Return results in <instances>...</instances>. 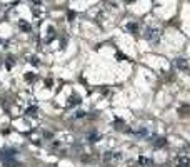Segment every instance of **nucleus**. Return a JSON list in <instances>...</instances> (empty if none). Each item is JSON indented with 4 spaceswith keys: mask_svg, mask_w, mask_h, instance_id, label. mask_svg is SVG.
Segmentation results:
<instances>
[{
    "mask_svg": "<svg viewBox=\"0 0 190 167\" xmlns=\"http://www.w3.org/2000/svg\"><path fill=\"white\" fill-rule=\"evenodd\" d=\"M122 156H120V152H107L104 156V160L105 162H117V160H120Z\"/></svg>",
    "mask_w": 190,
    "mask_h": 167,
    "instance_id": "obj_1",
    "label": "nucleus"
},
{
    "mask_svg": "<svg viewBox=\"0 0 190 167\" xmlns=\"http://www.w3.org/2000/svg\"><path fill=\"white\" fill-rule=\"evenodd\" d=\"M145 37H147V39L150 40V42H157V40H159V37H160V35H159V30L149 29V30H147V34H145Z\"/></svg>",
    "mask_w": 190,
    "mask_h": 167,
    "instance_id": "obj_2",
    "label": "nucleus"
},
{
    "mask_svg": "<svg viewBox=\"0 0 190 167\" xmlns=\"http://www.w3.org/2000/svg\"><path fill=\"white\" fill-rule=\"evenodd\" d=\"M138 164L142 167H152L153 166V162L150 160V159H147V157H140L138 159Z\"/></svg>",
    "mask_w": 190,
    "mask_h": 167,
    "instance_id": "obj_3",
    "label": "nucleus"
},
{
    "mask_svg": "<svg viewBox=\"0 0 190 167\" xmlns=\"http://www.w3.org/2000/svg\"><path fill=\"white\" fill-rule=\"evenodd\" d=\"M179 166H189V159H187V157H180V159H179Z\"/></svg>",
    "mask_w": 190,
    "mask_h": 167,
    "instance_id": "obj_4",
    "label": "nucleus"
},
{
    "mask_svg": "<svg viewBox=\"0 0 190 167\" xmlns=\"http://www.w3.org/2000/svg\"><path fill=\"white\" fill-rule=\"evenodd\" d=\"M19 25H20V29H23V30H30V25H29V23H25V22H20Z\"/></svg>",
    "mask_w": 190,
    "mask_h": 167,
    "instance_id": "obj_5",
    "label": "nucleus"
},
{
    "mask_svg": "<svg viewBox=\"0 0 190 167\" xmlns=\"http://www.w3.org/2000/svg\"><path fill=\"white\" fill-rule=\"evenodd\" d=\"M177 65H179V67H183V69H185V67H187V64H185V62H183V59H179V62H177Z\"/></svg>",
    "mask_w": 190,
    "mask_h": 167,
    "instance_id": "obj_6",
    "label": "nucleus"
},
{
    "mask_svg": "<svg viewBox=\"0 0 190 167\" xmlns=\"http://www.w3.org/2000/svg\"><path fill=\"white\" fill-rule=\"evenodd\" d=\"M125 2H133V0H125Z\"/></svg>",
    "mask_w": 190,
    "mask_h": 167,
    "instance_id": "obj_7",
    "label": "nucleus"
}]
</instances>
